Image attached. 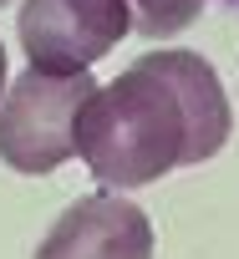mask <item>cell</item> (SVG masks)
<instances>
[{
	"instance_id": "obj_1",
	"label": "cell",
	"mask_w": 239,
	"mask_h": 259,
	"mask_svg": "<svg viewBox=\"0 0 239 259\" xmlns=\"http://www.w3.org/2000/svg\"><path fill=\"white\" fill-rule=\"evenodd\" d=\"M234 133L219 71L198 51H148L76 112V153L102 188H143L214 158Z\"/></svg>"
},
{
	"instance_id": "obj_2",
	"label": "cell",
	"mask_w": 239,
	"mask_h": 259,
	"mask_svg": "<svg viewBox=\"0 0 239 259\" xmlns=\"http://www.w3.org/2000/svg\"><path fill=\"white\" fill-rule=\"evenodd\" d=\"M97 92L92 71L56 76L26 66L0 97V163L16 173H56L76 158V112Z\"/></svg>"
},
{
	"instance_id": "obj_3",
	"label": "cell",
	"mask_w": 239,
	"mask_h": 259,
	"mask_svg": "<svg viewBox=\"0 0 239 259\" xmlns=\"http://www.w3.org/2000/svg\"><path fill=\"white\" fill-rule=\"evenodd\" d=\"M133 31L128 0H21L16 36L36 71L76 76L92 71Z\"/></svg>"
},
{
	"instance_id": "obj_4",
	"label": "cell",
	"mask_w": 239,
	"mask_h": 259,
	"mask_svg": "<svg viewBox=\"0 0 239 259\" xmlns=\"http://www.w3.org/2000/svg\"><path fill=\"white\" fill-rule=\"evenodd\" d=\"M36 259H153V224L123 193H87L51 224Z\"/></svg>"
},
{
	"instance_id": "obj_5",
	"label": "cell",
	"mask_w": 239,
	"mask_h": 259,
	"mask_svg": "<svg viewBox=\"0 0 239 259\" xmlns=\"http://www.w3.org/2000/svg\"><path fill=\"white\" fill-rule=\"evenodd\" d=\"M133 11V31L148 41H168L178 31H188L204 16V0H128Z\"/></svg>"
},
{
	"instance_id": "obj_6",
	"label": "cell",
	"mask_w": 239,
	"mask_h": 259,
	"mask_svg": "<svg viewBox=\"0 0 239 259\" xmlns=\"http://www.w3.org/2000/svg\"><path fill=\"white\" fill-rule=\"evenodd\" d=\"M0 97H6V46H0Z\"/></svg>"
},
{
	"instance_id": "obj_7",
	"label": "cell",
	"mask_w": 239,
	"mask_h": 259,
	"mask_svg": "<svg viewBox=\"0 0 239 259\" xmlns=\"http://www.w3.org/2000/svg\"><path fill=\"white\" fill-rule=\"evenodd\" d=\"M0 6H6V0H0Z\"/></svg>"
}]
</instances>
